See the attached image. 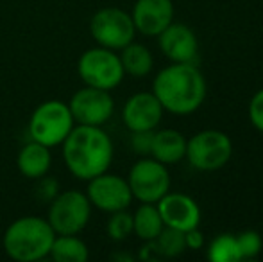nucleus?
<instances>
[{
	"instance_id": "f257e3e1",
	"label": "nucleus",
	"mask_w": 263,
	"mask_h": 262,
	"mask_svg": "<svg viewBox=\"0 0 263 262\" xmlns=\"http://www.w3.org/2000/svg\"><path fill=\"white\" fill-rule=\"evenodd\" d=\"M63 160L77 180L102 174L113 162V142L101 126L77 124L63 140Z\"/></svg>"
},
{
	"instance_id": "f03ea898",
	"label": "nucleus",
	"mask_w": 263,
	"mask_h": 262,
	"mask_svg": "<svg viewBox=\"0 0 263 262\" xmlns=\"http://www.w3.org/2000/svg\"><path fill=\"white\" fill-rule=\"evenodd\" d=\"M153 94L163 110L176 115H188L204 102L206 79L194 63H172L154 77Z\"/></svg>"
},
{
	"instance_id": "7ed1b4c3",
	"label": "nucleus",
	"mask_w": 263,
	"mask_h": 262,
	"mask_svg": "<svg viewBox=\"0 0 263 262\" xmlns=\"http://www.w3.org/2000/svg\"><path fill=\"white\" fill-rule=\"evenodd\" d=\"M55 232L49 221L38 216H25L7 226L2 239L4 252L16 262H38L49 257Z\"/></svg>"
},
{
	"instance_id": "20e7f679",
	"label": "nucleus",
	"mask_w": 263,
	"mask_h": 262,
	"mask_svg": "<svg viewBox=\"0 0 263 262\" xmlns=\"http://www.w3.org/2000/svg\"><path fill=\"white\" fill-rule=\"evenodd\" d=\"M73 126L76 120L68 108V102L50 99L42 102L32 112L29 120V135L31 140H36L47 147H55L61 146Z\"/></svg>"
},
{
	"instance_id": "39448f33",
	"label": "nucleus",
	"mask_w": 263,
	"mask_h": 262,
	"mask_svg": "<svg viewBox=\"0 0 263 262\" xmlns=\"http://www.w3.org/2000/svg\"><path fill=\"white\" fill-rule=\"evenodd\" d=\"M77 72L86 86L113 90L122 83L125 72L117 50L106 47H95L83 53L77 61Z\"/></svg>"
},
{
	"instance_id": "423d86ee",
	"label": "nucleus",
	"mask_w": 263,
	"mask_h": 262,
	"mask_svg": "<svg viewBox=\"0 0 263 262\" xmlns=\"http://www.w3.org/2000/svg\"><path fill=\"white\" fill-rule=\"evenodd\" d=\"M91 217V203L81 190H65L59 193L49 203L47 221L55 234L77 235L86 228Z\"/></svg>"
},
{
	"instance_id": "0eeeda50",
	"label": "nucleus",
	"mask_w": 263,
	"mask_h": 262,
	"mask_svg": "<svg viewBox=\"0 0 263 262\" xmlns=\"http://www.w3.org/2000/svg\"><path fill=\"white\" fill-rule=\"evenodd\" d=\"M233 154V144L226 133L204 130L186 140V154L190 165L197 171H217L224 167Z\"/></svg>"
},
{
	"instance_id": "6e6552de",
	"label": "nucleus",
	"mask_w": 263,
	"mask_h": 262,
	"mask_svg": "<svg viewBox=\"0 0 263 262\" xmlns=\"http://www.w3.org/2000/svg\"><path fill=\"white\" fill-rule=\"evenodd\" d=\"M90 32L101 47L122 50L135 40L136 29L129 13L118 7H102L91 16Z\"/></svg>"
},
{
	"instance_id": "1a4fd4ad",
	"label": "nucleus",
	"mask_w": 263,
	"mask_h": 262,
	"mask_svg": "<svg viewBox=\"0 0 263 262\" xmlns=\"http://www.w3.org/2000/svg\"><path fill=\"white\" fill-rule=\"evenodd\" d=\"M127 183L133 198L142 203H158L170 190V174L165 164L143 158L131 167Z\"/></svg>"
},
{
	"instance_id": "9d476101",
	"label": "nucleus",
	"mask_w": 263,
	"mask_h": 262,
	"mask_svg": "<svg viewBox=\"0 0 263 262\" xmlns=\"http://www.w3.org/2000/svg\"><path fill=\"white\" fill-rule=\"evenodd\" d=\"M68 108L76 124L104 126L115 112V101L107 90L84 86L72 95Z\"/></svg>"
},
{
	"instance_id": "9b49d317",
	"label": "nucleus",
	"mask_w": 263,
	"mask_h": 262,
	"mask_svg": "<svg viewBox=\"0 0 263 262\" xmlns=\"http://www.w3.org/2000/svg\"><path fill=\"white\" fill-rule=\"evenodd\" d=\"M86 196L91 206L107 214L125 210L133 201V193L129 189L127 180L118 174H109L107 171L88 180Z\"/></svg>"
},
{
	"instance_id": "f8f14e48",
	"label": "nucleus",
	"mask_w": 263,
	"mask_h": 262,
	"mask_svg": "<svg viewBox=\"0 0 263 262\" xmlns=\"http://www.w3.org/2000/svg\"><path fill=\"white\" fill-rule=\"evenodd\" d=\"M163 106L153 92H140L125 101L122 110V120L129 131H147L156 130L161 123Z\"/></svg>"
},
{
	"instance_id": "ddd939ff",
	"label": "nucleus",
	"mask_w": 263,
	"mask_h": 262,
	"mask_svg": "<svg viewBox=\"0 0 263 262\" xmlns=\"http://www.w3.org/2000/svg\"><path fill=\"white\" fill-rule=\"evenodd\" d=\"M159 216L163 224L168 228H176L181 232H188L192 228H197L201 223V208L186 194L179 193H166L158 201Z\"/></svg>"
},
{
	"instance_id": "4468645a",
	"label": "nucleus",
	"mask_w": 263,
	"mask_h": 262,
	"mask_svg": "<svg viewBox=\"0 0 263 262\" xmlns=\"http://www.w3.org/2000/svg\"><path fill=\"white\" fill-rule=\"evenodd\" d=\"M131 18L138 32L158 36L174 20L172 0H136Z\"/></svg>"
},
{
	"instance_id": "2eb2a0df",
	"label": "nucleus",
	"mask_w": 263,
	"mask_h": 262,
	"mask_svg": "<svg viewBox=\"0 0 263 262\" xmlns=\"http://www.w3.org/2000/svg\"><path fill=\"white\" fill-rule=\"evenodd\" d=\"M159 49L172 63H194L197 56L195 32L184 24H170L158 34Z\"/></svg>"
},
{
	"instance_id": "dca6fc26",
	"label": "nucleus",
	"mask_w": 263,
	"mask_h": 262,
	"mask_svg": "<svg viewBox=\"0 0 263 262\" xmlns=\"http://www.w3.org/2000/svg\"><path fill=\"white\" fill-rule=\"evenodd\" d=\"M18 171L29 180H38L45 176L50 171L52 165V154H50V147L43 146V144L31 140L20 149L16 158Z\"/></svg>"
},
{
	"instance_id": "f3484780",
	"label": "nucleus",
	"mask_w": 263,
	"mask_h": 262,
	"mask_svg": "<svg viewBox=\"0 0 263 262\" xmlns=\"http://www.w3.org/2000/svg\"><path fill=\"white\" fill-rule=\"evenodd\" d=\"M154 160L165 165L177 164L186 154V138L177 130H161L154 131L153 149H151Z\"/></svg>"
},
{
	"instance_id": "a211bd4d",
	"label": "nucleus",
	"mask_w": 263,
	"mask_h": 262,
	"mask_svg": "<svg viewBox=\"0 0 263 262\" xmlns=\"http://www.w3.org/2000/svg\"><path fill=\"white\" fill-rule=\"evenodd\" d=\"M49 257L54 262H84L90 257L88 246L73 234H55Z\"/></svg>"
},
{
	"instance_id": "6ab92c4d",
	"label": "nucleus",
	"mask_w": 263,
	"mask_h": 262,
	"mask_svg": "<svg viewBox=\"0 0 263 262\" xmlns=\"http://www.w3.org/2000/svg\"><path fill=\"white\" fill-rule=\"evenodd\" d=\"M163 228L165 224L159 216L156 203H142L138 210L133 214V234L138 235L142 241H154Z\"/></svg>"
},
{
	"instance_id": "aec40b11",
	"label": "nucleus",
	"mask_w": 263,
	"mask_h": 262,
	"mask_svg": "<svg viewBox=\"0 0 263 262\" xmlns=\"http://www.w3.org/2000/svg\"><path fill=\"white\" fill-rule=\"evenodd\" d=\"M120 61L122 66H124V72L133 77L149 76L154 66L153 53L145 45H142V43H135V40L122 49Z\"/></svg>"
},
{
	"instance_id": "412c9836",
	"label": "nucleus",
	"mask_w": 263,
	"mask_h": 262,
	"mask_svg": "<svg viewBox=\"0 0 263 262\" xmlns=\"http://www.w3.org/2000/svg\"><path fill=\"white\" fill-rule=\"evenodd\" d=\"M149 242L156 255L168 257V259L181 255V253L186 250V244H184V232L176 230V228H168V226L163 228L158 237Z\"/></svg>"
},
{
	"instance_id": "4be33fe9",
	"label": "nucleus",
	"mask_w": 263,
	"mask_h": 262,
	"mask_svg": "<svg viewBox=\"0 0 263 262\" xmlns=\"http://www.w3.org/2000/svg\"><path fill=\"white\" fill-rule=\"evenodd\" d=\"M208 259L213 262H238L242 260L236 237L231 234H222L211 241L208 248Z\"/></svg>"
},
{
	"instance_id": "5701e85b",
	"label": "nucleus",
	"mask_w": 263,
	"mask_h": 262,
	"mask_svg": "<svg viewBox=\"0 0 263 262\" xmlns=\"http://www.w3.org/2000/svg\"><path fill=\"white\" fill-rule=\"evenodd\" d=\"M131 234H133V214H129L127 208L111 212V217L107 221V235H109V239L120 242L125 241Z\"/></svg>"
},
{
	"instance_id": "b1692460",
	"label": "nucleus",
	"mask_w": 263,
	"mask_h": 262,
	"mask_svg": "<svg viewBox=\"0 0 263 262\" xmlns=\"http://www.w3.org/2000/svg\"><path fill=\"white\" fill-rule=\"evenodd\" d=\"M238 242V250H240V257L242 259H254L258 257V253L263 248V239L258 232L254 230H246L236 237Z\"/></svg>"
},
{
	"instance_id": "393cba45",
	"label": "nucleus",
	"mask_w": 263,
	"mask_h": 262,
	"mask_svg": "<svg viewBox=\"0 0 263 262\" xmlns=\"http://www.w3.org/2000/svg\"><path fill=\"white\" fill-rule=\"evenodd\" d=\"M59 183L55 178H50V176H42V178H38V185H36V199H38L40 203H47L49 205L52 199L59 194Z\"/></svg>"
},
{
	"instance_id": "a878e982",
	"label": "nucleus",
	"mask_w": 263,
	"mask_h": 262,
	"mask_svg": "<svg viewBox=\"0 0 263 262\" xmlns=\"http://www.w3.org/2000/svg\"><path fill=\"white\" fill-rule=\"evenodd\" d=\"M131 147L136 154H151L153 149V138H154V130L147 131H131Z\"/></svg>"
},
{
	"instance_id": "bb28decb",
	"label": "nucleus",
	"mask_w": 263,
	"mask_h": 262,
	"mask_svg": "<svg viewBox=\"0 0 263 262\" xmlns=\"http://www.w3.org/2000/svg\"><path fill=\"white\" fill-rule=\"evenodd\" d=\"M249 119L258 131L263 133V88L253 95L249 102Z\"/></svg>"
},
{
	"instance_id": "cd10ccee",
	"label": "nucleus",
	"mask_w": 263,
	"mask_h": 262,
	"mask_svg": "<svg viewBox=\"0 0 263 262\" xmlns=\"http://www.w3.org/2000/svg\"><path fill=\"white\" fill-rule=\"evenodd\" d=\"M184 244L190 250H201L202 246H204V235L201 234L199 226L184 232Z\"/></svg>"
},
{
	"instance_id": "c85d7f7f",
	"label": "nucleus",
	"mask_w": 263,
	"mask_h": 262,
	"mask_svg": "<svg viewBox=\"0 0 263 262\" xmlns=\"http://www.w3.org/2000/svg\"><path fill=\"white\" fill-rule=\"evenodd\" d=\"M113 259H125V260H133L131 255H113Z\"/></svg>"
}]
</instances>
